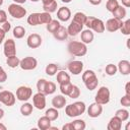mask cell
Instances as JSON below:
<instances>
[{
    "instance_id": "d590c367",
    "label": "cell",
    "mask_w": 130,
    "mask_h": 130,
    "mask_svg": "<svg viewBox=\"0 0 130 130\" xmlns=\"http://www.w3.org/2000/svg\"><path fill=\"white\" fill-rule=\"evenodd\" d=\"M56 91V84L52 81H48L46 82V85H45V90H44V93L45 94H52Z\"/></svg>"
},
{
    "instance_id": "7402d4cb",
    "label": "cell",
    "mask_w": 130,
    "mask_h": 130,
    "mask_svg": "<svg viewBox=\"0 0 130 130\" xmlns=\"http://www.w3.org/2000/svg\"><path fill=\"white\" fill-rule=\"evenodd\" d=\"M53 36H54V38H55L56 40H58V41H64V40H66V39L68 38L67 28H65L64 26L60 25L59 28H58L55 32H53Z\"/></svg>"
},
{
    "instance_id": "680465c9",
    "label": "cell",
    "mask_w": 130,
    "mask_h": 130,
    "mask_svg": "<svg viewBox=\"0 0 130 130\" xmlns=\"http://www.w3.org/2000/svg\"><path fill=\"white\" fill-rule=\"evenodd\" d=\"M0 129H2V130H5V129H6V126H5V125H3L2 123H0Z\"/></svg>"
},
{
    "instance_id": "6125c7cd",
    "label": "cell",
    "mask_w": 130,
    "mask_h": 130,
    "mask_svg": "<svg viewBox=\"0 0 130 130\" xmlns=\"http://www.w3.org/2000/svg\"><path fill=\"white\" fill-rule=\"evenodd\" d=\"M31 2H38V1H40V0H30Z\"/></svg>"
},
{
    "instance_id": "db71d44e",
    "label": "cell",
    "mask_w": 130,
    "mask_h": 130,
    "mask_svg": "<svg viewBox=\"0 0 130 130\" xmlns=\"http://www.w3.org/2000/svg\"><path fill=\"white\" fill-rule=\"evenodd\" d=\"M88 1H89V3H90V4H92V5H95V6H96V5H100V4L102 3V1H103V0H88Z\"/></svg>"
},
{
    "instance_id": "ee69618b",
    "label": "cell",
    "mask_w": 130,
    "mask_h": 130,
    "mask_svg": "<svg viewBox=\"0 0 130 130\" xmlns=\"http://www.w3.org/2000/svg\"><path fill=\"white\" fill-rule=\"evenodd\" d=\"M46 82H47V80L45 78H41V79L38 80V82H37V89H38L39 92H43L44 93Z\"/></svg>"
},
{
    "instance_id": "5bb4252c",
    "label": "cell",
    "mask_w": 130,
    "mask_h": 130,
    "mask_svg": "<svg viewBox=\"0 0 130 130\" xmlns=\"http://www.w3.org/2000/svg\"><path fill=\"white\" fill-rule=\"evenodd\" d=\"M83 23H81V22H79V21H77V20H74V19H72L71 20V22H70V24L68 25V27H67V32H68V36H76V35H78L81 30H82V28H83Z\"/></svg>"
},
{
    "instance_id": "8992f818",
    "label": "cell",
    "mask_w": 130,
    "mask_h": 130,
    "mask_svg": "<svg viewBox=\"0 0 130 130\" xmlns=\"http://www.w3.org/2000/svg\"><path fill=\"white\" fill-rule=\"evenodd\" d=\"M8 13L16 19H20L26 15V9L23 8L20 4L17 3H12L8 6Z\"/></svg>"
},
{
    "instance_id": "ac0fdd59",
    "label": "cell",
    "mask_w": 130,
    "mask_h": 130,
    "mask_svg": "<svg viewBox=\"0 0 130 130\" xmlns=\"http://www.w3.org/2000/svg\"><path fill=\"white\" fill-rule=\"evenodd\" d=\"M121 127H122L121 119L117 116H114L110 119V121L108 123V126H107V129L108 130H120Z\"/></svg>"
},
{
    "instance_id": "1f68e13d",
    "label": "cell",
    "mask_w": 130,
    "mask_h": 130,
    "mask_svg": "<svg viewBox=\"0 0 130 130\" xmlns=\"http://www.w3.org/2000/svg\"><path fill=\"white\" fill-rule=\"evenodd\" d=\"M25 35V28L21 25H17L13 28V37L15 39H22Z\"/></svg>"
},
{
    "instance_id": "816d5d0a",
    "label": "cell",
    "mask_w": 130,
    "mask_h": 130,
    "mask_svg": "<svg viewBox=\"0 0 130 130\" xmlns=\"http://www.w3.org/2000/svg\"><path fill=\"white\" fill-rule=\"evenodd\" d=\"M125 93L127 95H130V82H127L125 85Z\"/></svg>"
},
{
    "instance_id": "bcb514c9",
    "label": "cell",
    "mask_w": 130,
    "mask_h": 130,
    "mask_svg": "<svg viewBox=\"0 0 130 130\" xmlns=\"http://www.w3.org/2000/svg\"><path fill=\"white\" fill-rule=\"evenodd\" d=\"M7 80V73L3 69V67L0 66V83H3Z\"/></svg>"
},
{
    "instance_id": "277c9868",
    "label": "cell",
    "mask_w": 130,
    "mask_h": 130,
    "mask_svg": "<svg viewBox=\"0 0 130 130\" xmlns=\"http://www.w3.org/2000/svg\"><path fill=\"white\" fill-rule=\"evenodd\" d=\"M84 25L87 26V28L98 32V34H102L105 31V23L102 19L96 18L94 16H87L86 21L84 23Z\"/></svg>"
},
{
    "instance_id": "ba28073f",
    "label": "cell",
    "mask_w": 130,
    "mask_h": 130,
    "mask_svg": "<svg viewBox=\"0 0 130 130\" xmlns=\"http://www.w3.org/2000/svg\"><path fill=\"white\" fill-rule=\"evenodd\" d=\"M37 66H38V61H37L36 58H34V57H31V56L24 57V58L21 59L20 62H19V67H20L22 70H25V71L34 70V69H36Z\"/></svg>"
},
{
    "instance_id": "7dc6e473",
    "label": "cell",
    "mask_w": 130,
    "mask_h": 130,
    "mask_svg": "<svg viewBox=\"0 0 130 130\" xmlns=\"http://www.w3.org/2000/svg\"><path fill=\"white\" fill-rule=\"evenodd\" d=\"M0 28H2L5 32H8V31L10 30V28H11V24H10V22H9V21H5V22L1 23Z\"/></svg>"
},
{
    "instance_id": "3957f363",
    "label": "cell",
    "mask_w": 130,
    "mask_h": 130,
    "mask_svg": "<svg viewBox=\"0 0 130 130\" xmlns=\"http://www.w3.org/2000/svg\"><path fill=\"white\" fill-rule=\"evenodd\" d=\"M67 50L71 55L77 56V57H82L87 53L86 44L82 42H77V41L70 42L67 46Z\"/></svg>"
},
{
    "instance_id": "c3c4849f",
    "label": "cell",
    "mask_w": 130,
    "mask_h": 130,
    "mask_svg": "<svg viewBox=\"0 0 130 130\" xmlns=\"http://www.w3.org/2000/svg\"><path fill=\"white\" fill-rule=\"evenodd\" d=\"M5 21H7V14L4 10L0 9V24L5 22Z\"/></svg>"
},
{
    "instance_id": "f6af8a7d",
    "label": "cell",
    "mask_w": 130,
    "mask_h": 130,
    "mask_svg": "<svg viewBox=\"0 0 130 130\" xmlns=\"http://www.w3.org/2000/svg\"><path fill=\"white\" fill-rule=\"evenodd\" d=\"M120 103H121V105L123 107H126V108L130 107V95H127V94L123 95L121 98V100H120Z\"/></svg>"
},
{
    "instance_id": "e0dca14e",
    "label": "cell",
    "mask_w": 130,
    "mask_h": 130,
    "mask_svg": "<svg viewBox=\"0 0 130 130\" xmlns=\"http://www.w3.org/2000/svg\"><path fill=\"white\" fill-rule=\"evenodd\" d=\"M57 17H58V19L60 21H64V22L68 21L70 19V17H71L70 9L68 7H65V6L60 7L58 9V11H57Z\"/></svg>"
},
{
    "instance_id": "f5cc1de1",
    "label": "cell",
    "mask_w": 130,
    "mask_h": 130,
    "mask_svg": "<svg viewBox=\"0 0 130 130\" xmlns=\"http://www.w3.org/2000/svg\"><path fill=\"white\" fill-rule=\"evenodd\" d=\"M122 5H123L125 8L130 7V0H122Z\"/></svg>"
},
{
    "instance_id": "52a82bcc",
    "label": "cell",
    "mask_w": 130,
    "mask_h": 130,
    "mask_svg": "<svg viewBox=\"0 0 130 130\" xmlns=\"http://www.w3.org/2000/svg\"><path fill=\"white\" fill-rule=\"evenodd\" d=\"M32 95V89L29 86L21 85L16 89V99L20 102L28 101Z\"/></svg>"
},
{
    "instance_id": "4dcf8cb0",
    "label": "cell",
    "mask_w": 130,
    "mask_h": 130,
    "mask_svg": "<svg viewBox=\"0 0 130 130\" xmlns=\"http://www.w3.org/2000/svg\"><path fill=\"white\" fill-rule=\"evenodd\" d=\"M47 26V30L48 31H50V32H55L58 28H59V26L61 25L60 24V22H59V20H57V19H52L48 24H46Z\"/></svg>"
},
{
    "instance_id": "91938a15",
    "label": "cell",
    "mask_w": 130,
    "mask_h": 130,
    "mask_svg": "<svg viewBox=\"0 0 130 130\" xmlns=\"http://www.w3.org/2000/svg\"><path fill=\"white\" fill-rule=\"evenodd\" d=\"M61 1H62L63 3H70L72 0H61Z\"/></svg>"
},
{
    "instance_id": "8d00e7d4",
    "label": "cell",
    "mask_w": 130,
    "mask_h": 130,
    "mask_svg": "<svg viewBox=\"0 0 130 130\" xmlns=\"http://www.w3.org/2000/svg\"><path fill=\"white\" fill-rule=\"evenodd\" d=\"M71 124H72L74 130H84L85 127H86L85 122L81 119H76L73 122H71Z\"/></svg>"
},
{
    "instance_id": "e575fe53",
    "label": "cell",
    "mask_w": 130,
    "mask_h": 130,
    "mask_svg": "<svg viewBox=\"0 0 130 130\" xmlns=\"http://www.w3.org/2000/svg\"><path fill=\"white\" fill-rule=\"evenodd\" d=\"M45 71H46V74H48L50 76H54L58 72V66L56 64H54V63H50V64H48L46 66Z\"/></svg>"
},
{
    "instance_id": "8fae6325",
    "label": "cell",
    "mask_w": 130,
    "mask_h": 130,
    "mask_svg": "<svg viewBox=\"0 0 130 130\" xmlns=\"http://www.w3.org/2000/svg\"><path fill=\"white\" fill-rule=\"evenodd\" d=\"M3 53H4V55L6 57H10V56L16 55V45H15V42L12 39H7L4 42Z\"/></svg>"
},
{
    "instance_id": "9c48e42d",
    "label": "cell",
    "mask_w": 130,
    "mask_h": 130,
    "mask_svg": "<svg viewBox=\"0 0 130 130\" xmlns=\"http://www.w3.org/2000/svg\"><path fill=\"white\" fill-rule=\"evenodd\" d=\"M15 94L9 90L0 91V103L4 104L7 107H12L15 104Z\"/></svg>"
},
{
    "instance_id": "4316f807",
    "label": "cell",
    "mask_w": 130,
    "mask_h": 130,
    "mask_svg": "<svg viewBox=\"0 0 130 130\" xmlns=\"http://www.w3.org/2000/svg\"><path fill=\"white\" fill-rule=\"evenodd\" d=\"M68 81H70V75L67 72H65L63 70L57 72V82L59 84L64 83V82H68Z\"/></svg>"
},
{
    "instance_id": "7c38bea8",
    "label": "cell",
    "mask_w": 130,
    "mask_h": 130,
    "mask_svg": "<svg viewBox=\"0 0 130 130\" xmlns=\"http://www.w3.org/2000/svg\"><path fill=\"white\" fill-rule=\"evenodd\" d=\"M46 94L43 92H37L36 94L32 95V104L34 107L37 108L38 110H43L46 107Z\"/></svg>"
},
{
    "instance_id": "ab89813d",
    "label": "cell",
    "mask_w": 130,
    "mask_h": 130,
    "mask_svg": "<svg viewBox=\"0 0 130 130\" xmlns=\"http://www.w3.org/2000/svg\"><path fill=\"white\" fill-rule=\"evenodd\" d=\"M119 5H120V4H119L118 0H108L107 3H106V8H107L108 11L113 12Z\"/></svg>"
},
{
    "instance_id": "836d02e7",
    "label": "cell",
    "mask_w": 130,
    "mask_h": 130,
    "mask_svg": "<svg viewBox=\"0 0 130 130\" xmlns=\"http://www.w3.org/2000/svg\"><path fill=\"white\" fill-rule=\"evenodd\" d=\"M57 7H58V4L56 2V0H54L53 2L47 4V5H43V9L45 12H48V13H53L57 10Z\"/></svg>"
},
{
    "instance_id": "603a6c76",
    "label": "cell",
    "mask_w": 130,
    "mask_h": 130,
    "mask_svg": "<svg viewBox=\"0 0 130 130\" xmlns=\"http://www.w3.org/2000/svg\"><path fill=\"white\" fill-rule=\"evenodd\" d=\"M51 120L47 116H43L38 120V128L41 130H47L51 126Z\"/></svg>"
},
{
    "instance_id": "44dd1931",
    "label": "cell",
    "mask_w": 130,
    "mask_h": 130,
    "mask_svg": "<svg viewBox=\"0 0 130 130\" xmlns=\"http://www.w3.org/2000/svg\"><path fill=\"white\" fill-rule=\"evenodd\" d=\"M93 32L91 31V29L87 28V29H84V30H81V35H80V40L82 43L84 44H90L92 43L93 41Z\"/></svg>"
},
{
    "instance_id": "f1b7e54d",
    "label": "cell",
    "mask_w": 130,
    "mask_h": 130,
    "mask_svg": "<svg viewBox=\"0 0 130 130\" xmlns=\"http://www.w3.org/2000/svg\"><path fill=\"white\" fill-rule=\"evenodd\" d=\"M19 62L20 60L18 59V57H16V55L6 57V63L10 68H16L17 66H19Z\"/></svg>"
},
{
    "instance_id": "5b68a950",
    "label": "cell",
    "mask_w": 130,
    "mask_h": 130,
    "mask_svg": "<svg viewBox=\"0 0 130 130\" xmlns=\"http://www.w3.org/2000/svg\"><path fill=\"white\" fill-rule=\"evenodd\" d=\"M110 95H111L110 89L107 86H101L98 89L94 101H95V103H98L100 105H106L110 102Z\"/></svg>"
},
{
    "instance_id": "6f0895ef",
    "label": "cell",
    "mask_w": 130,
    "mask_h": 130,
    "mask_svg": "<svg viewBox=\"0 0 130 130\" xmlns=\"http://www.w3.org/2000/svg\"><path fill=\"white\" fill-rule=\"evenodd\" d=\"M3 117H4V110L0 108V120H1Z\"/></svg>"
},
{
    "instance_id": "4fadbf2b",
    "label": "cell",
    "mask_w": 130,
    "mask_h": 130,
    "mask_svg": "<svg viewBox=\"0 0 130 130\" xmlns=\"http://www.w3.org/2000/svg\"><path fill=\"white\" fill-rule=\"evenodd\" d=\"M67 68L69 72L72 73L73 75H79L83 70V63L79 60H73L68 63Z\"/></svg>"
},
{
    "instance_id": "30bf717a",
    "label": "cell",
    "mask_w": 130,
    "mask_h": 130,
    "mask_svg": "<svg viewBox=\"0 0 130 130\" xmlns=\"http://www.w3.org/2000/svg\"><path fill=\"white\" fill-rule=\"evenodd\" d=\"M123 23V20L118 19L116 17H112L110 19L107 20V22L105 23V29H107L110 32H114L120 29L121 25Z\"/></svg>"
},
{
    "instance_id": "94428289",
    "label": "cell",
    "mask_w": 130,
    "mask_h": 130,
    "mask_svg": "<svg viewBox=\"0 0 130 130\" xmlns=\"http://www.w3.org/2000/svg\"><path fill=\"white\" fill-rule=\"evenodd\" d=\"M3 2H4V0H0V6L3 4Z\"/></svg>"
},
{
    "instance_id": "b9f144b4",
    "label": "cell",
    "mask_w": 130,
    "mask_h": 130,
    "mask_svg": "<svg viewBox=\"0 0 130 130\" xmlns=\"http://www.w3.org/2000/svg\"><path fill=\"white\" fill-rule=\"evenodd\" d=\"M86 18H87V16L83 13V12H76L74 15H73V19L74 20H77V21H79V22H81V23H85V21H86Z\"/></svg>"
},
{
    "instance_id": "484cf974",
    "label": "cell",
    "mask_w": 130,
    "mask_h": 130,
    "mask_svg": "<svg viewBox=\"0 0 130 130\" xmlns=\"http://www.w3.org/2000/svg\"><path fill=\"white\" fill-rule=\"evenodd\" d=\"M32 110H34V106L29 103H24L20 107V113L22 116H25V117L29 116L32 113Z\"/></svg>"
},
{
    "instance_id": "9f6ffc18",
    "label": "cell",
    "mask_w": 130,
    "mask_h": 130,
    "mask_svg": "<svg viewBox=\"0 0 130 130\" xmlns=\"http://www.w3.org/2000/svg\"><path fill=\"white\" fill-rule=\"evenodd\" d=\"M14 3H17V4H23L26 2V0H13Z\"/></svg>"
},
{
    "instance_id": "2e32d148",
    "label": "cell",
    "mask_w": 130,
    "mask_h": 130,
    "mask_svg": "<svg viewBox=\"0 0 130 130\" xmlns=\"http://www.w3.org/2000/svg\"><path fill=\"white\" fill-rule=\"evenodd\" d=\"M103 113V105H100L98 103H92L87 108V114L90 118H98Z\"/></svg>"
},
{
    "instance_id": "f546056e",
    "label": "cell",
    "mask_w": 130,
    "mask_h": 130,
    "mask_svg": "<svg viewBox=\"0 0 130 130\" xmlns=\"http://www.w3.org/2000/svg\"><path fill=\"white\" fill-rule=\"evenodd\" d=\"M72 87H73V84L70 81L64 82V83H61L60 84V91H61V93L63 95H68L70 93Z\"/></svg>"
},
{
    "instance_id": "9a60e30c",
    "label": "cell",
    "mask_w": 130,
    "mask_h": 130,
    "mask_svg": "<svg viewBox=\"0 0 130 130\" xmlns=\"http://www.w3.org/2000/svg\"><path fill=\"white\" fill-rule=\"evenodd\" d=\"M26 44L30 49H37L42 45V37L39 34H31L27 37Z\"/></svg>"
},
{
    "instance_id": "f35d334b",
    "label": "cell",
    "mask_w": 130,
    "mask_h": 130,
    "mask_svg": "<svg viewBox=\"0 0 130 130\" xmlns=\"http://www.w3.org/2000/svg\"><path fill=\"white\" fill-rule=\"evenodd\" d=\"M120 30L125 36H129L130 35V19H127L126 21H123V23H122V25L120 27Z\"/></svg>"
},
{
    "instance_id": "83f0119b",
    "label": "cell",
    "mask_w": 130,
    "mask_h": 130,
    "mask_svg": "<svg viewBox=\"0 0 130 130\" xmlns=\"http://www.w3.org/2000/svg\"><path fill=\"white\" fill-rule=\"evenodd\" d=\"M45 116H47L51 121H55V120H57L58 118H59V112H58V109H56V108H50V109H48L47 111H46V113H45Z\"/></svg>"
},
{
    "instance_id": "cb8c5ba5",
    "label": "cell",
    "mask_w": 130,
    "mask_h": 130,
    "mask_svg": "<svg viewBox=\"0 0 130 130\" xmlns=\"http://www.w3.org/2000/svg\"><path fill=\"white\" fill-rule=\"evenodd\" d=\"M112 13H113L114 17H116V18H118V19H121V20H123V19L126 17V14H127L126 8H125L124 6H121V5H119Z\"/></svg>"
},
{
    "instance_id": "f907efd6",
    "label": "cell",
    "mask_w": 130,
    "mask_h": 130,
    "mask_svg": "<svg viewBox=\"0 0 130 130\" xmlns=\"http://www.w3.org/2000/svg\"><path fill=\"white\" fill-rule=\"evenodd\" d=\"M5 35H6V32L2 29V28H0V45L3 43V41H4V39H5Z\"/></svg>"
},
{
    "instance_id": "6da1fadb",
    "label": "cell",
    "mask_w": 130,
    "mask_h": 130,
    "mask_svg": "<svg viewBox=\"0 0 130 130\" xmlns=\"http://www.w3.org/2000/svg\"><path fill=\"white\" fill-rule=\"evenodd\" d=\"M82 81L88 90H93L99 84V79L93 70H85L82 73Z\"/></svg>"
},
{
    "instance_id": "74e56055",
    "label": "cell",
    "mask_w": 130,
    "mask_h": 130,
    "mask_svg": "<svg viewBox=\"0 0 130 130\" xmlns=\"http://www.w3.org/2000/svg\"><path fill=\"white\" fill-rule=\"evenodd\" d=\"M52 20L51 13L48 12H41L40 13V24H48Z\"/></svg>"
},
{
    "instance_id": "60d3db41",
    "label": "cell",
    "mask_w": 130,
    "mask_h": 130,
    "mask_svg": "<svg viewBox=\"0 0 130 130\" xmlns=\"http://www.w3.org/2000/svg\"><path fill=\"white\" fill-rule=\"evenodd\" d=\"M105 71H106V73H107L109 76H114V75L117 73L118 69H117V66H116V65L110 63V64H108V65L106 66Z\"/></svg>"
},
{
    "instance_id": "681fc988",
    "label": "cell",
    "mask_w": 130,
    "mask_h": 130,
    "mask_svg": "<svg viewBox=\"0 0 130 130\" xmlns=\"http://www.w3.org/2000/svg\"><path fill=\"white\" fill-rule=\"evenodd\" d=\"M62 129H63V130H74V129H73V126H72V124H71V122H70V123H67V124H65V125H63Z\"/></svg>"
},
{
    "instance_id": "11a10c76",
    "label": "cell",
    "mask_w": 130,
    "mask_h": 130,
    "mask_svg": "<svg viewBox=\"0 0 130 130\" xmlns=\"http://www.w3.org/2000/svg\"><path fill=\"white\" fill-rule=\"evenodd\" d=\"M42 1V3H43V5H47V4H49V3H51V2H53L54 0H41Z\"/></svg>"
},
{
    "instance_id": "d6a6232c",
    "label": "cell",
    "mask_w": 130,
    "mask_h": 130,
    "mask_svg": "<svg viewBox=\"0 0 130 130\" xmlns=\"http://www.w3.org/2000/svg\"><path fill=\"white\" fill-rule=\"evenodd\" d=\"M115 116L119 117L122 122H125V121H127L129 119V112L126 109H119V110L116 111Z\"/></svg>"
},
{
    "instance_id": "7a4b0ae2",
    "label": "cell",
    "mask_w": 130,
    "mask_h": 130,
    "mask_svg": "<svg viewBox=\"0 0 130 130\" xmlns=\"http://www.w3.org/2000/svg\"><path fill=\"white\" fill-rule=\"evenodd\" d=\"M85 109H86V106L83 102H75L73 104L66 106L65 114L70 118H74V117H78L79 115L83 114L85 112Z\"/></svg>"
},
{
    "instance_id": "7bdbcfd3",
    "label": "cell",
    "mask_w": 130,
    "mask_h": 130,
    "mask_svg": "<svg viewBox=\"0 0 130 130\" xmlns=\"http://www.w3.org/2000/svg\"><path fill=\"white\" fill-rule=\"evenodd\" d=\"M79 95H80V89H79V87L77 85H73V87H72L70 93L68 94V96L71 98V99H77V98H79Z\"/></svg>"
},
{
    "instance_id": "d4e9b609",
    "label": "cell",
    "mask_w": 130,
    "mask_h": 130,
    "mask_svg": "<svg viewBox=\"0 0 130 130\" xmlns=\"http://www.w3.org/2000/svg\"><path fill=\"white\" fill-rule=\"evenodd\" d=\"M27 23L31 26H36L40 24V12H35L29 14L27 17Z\"/></svg>"
},
{
    "instance_id": "d6986e66",
    "label": "cell",
    "mask_w": 130,
    "mask_h": 130,
    "mask_svg": "<svg viewBox=\"0 0 130 130\" xmlns=\"http://www.w3.org/2000/svg\"><path fill=\"white\" fill-rule=\"evenodd\" d=\"M66 105V99L63 94H57L52 99V106L56 109H62Z\"/></svg>"
},
{
    "instance_id": "ffe728a7",
    "label": "cell",
    "mask_w": 130,
    "mask_h": 130,
    "mask_svg": "<svg viewBox=\"0 0 130 130\" xmlns=\"http://www.w3.org/2000/svg\"><path fill=\"white\" fill-rule=\"evenodd\" d=\"M118 71L122 75H128L130 73V62L128 60H121L117 66Z\"/></svg>"
}]
</instances>
